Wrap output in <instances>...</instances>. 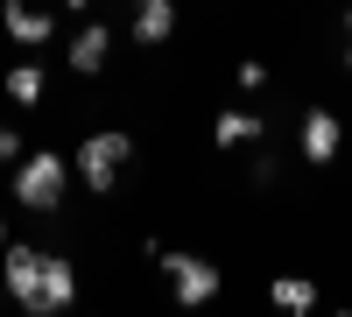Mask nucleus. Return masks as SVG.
Listing matches in <instances>:
<instances>
[{"label":"nucleus","mask_w":352,"mask_h":317,"mask_svg":"<svg viewBox=\"0 0 352 317\" xmlns=\"http://www.w3.org/2000/svg\"><path fill=\"white\" fill-rule=\"evenodd\" d=\"M64 197H71V155L28 149V155L14 162V205H21V212L56 219V212H64Z\"/></svg>","instance_id":"nucleus-1"},{"label":"nucleus","mask_w":352,"mask_h":317,"mask_svg":"<svg viewBox=\"0 0 352 317\" xmlns=\"http://www.w3.org/2000/svg\"><path fill=\"white\" fill-rule=\"evenodd\" d=\"M127 162H134V134H127V127H99V134H85V141H78V155H71L78 184L92 190V197H113V190H120Z\"/></svg>","instance_id":"nucleus-2"},{"label":"nucleus","mask_w":352,"mask_h":317,"mask_svg":"<svg viewBox=\"0 0 352 317\" xmlns=\"http://www.w3.org/2000/svg\"><path fill=\"white\" fill-rule=\"evenodd\" d=\"M345 155V113L338 106H303V120H296V162H310V169H331Z\"/></svg>","instance_id":"nucleus-3"},{"label":"nucleus","mask_w":352,"mask_h":317,"mask_svg":"<svg viewBox=\"0 0 352 317\" xmlns=\"http://www.w3.org/2000/svg\"><path fill=\"white\" fill-rule=\"evenodd\" d=\"M162 275H169V296L176 303H212L219 289H226V275L212 268V261H204V254H162Z\"/></svg>","instance_id":"nucleus-4"},{"label":"nucleus","mask_w":352,"mask_h":317,"mask_svg":"<svg viewBox=\"0 0 352 317\" xmlns=\"http://www.w3.org/2000/svg\"><path fill=\"white\" fill-rule=\"evenodd\" d=\"M0 275H8V296H14L28 317H43V247L14 240L8 254H0Z\"/></svg>","instance_id":"nucleus-5"},{"label":"nucleus","mask_w":352,"mask_h":317,"mask_svg":"<svg viewBox=\"0 0 352 317\" xmlns=\"http://www.w3.org/2000/svg\"><path fill=\"white\" fill-rule=\"evenodd\" d=\"M0 28H8V43H21V50L56 43V21L36 8V0H8V8H0Z\"/></svg>","instance_id":"nucleus-6"},{"label":"nucleus","mask_w":352,"mask_h":317,"mask_svg":"<svg viewBox=\"0 0 352 317\" xmlns=\"http://www.w3.org/2000/svg\"><path fill=\"white\" fill-rule=\"evenodd\" d=\"M169 36H176V0H134V8H127V43L155 50Z\"/></svg>","instance_id":"nucleus-7"},{"label":"nucleus","mask_w":352,"mask_h":317,"mask_svg":"<svg viewBox=\"0 0 352 317\" xmlns=\"http://www.w3.org/2000/svg\"><path fill=\"white\" fill-rule=\"evenodd\" d=\"M106 56H113V28H106V21H85L78 36L64 43V64H71L78 78H99V71H106Z\"/></svg>","instance_id":"nucleus-8"},{"label":"nucleus","mask_w":352,"mask_h":317,"mask_svg":"<svg viewBox=\"0 0 352 317\" xmlns=\"http://www.w3.org/2000/svg\"><path fill=\"white\" fill-rule=\"evenodd\" d=\"M261 134H268V120L261 113H247V106H226L219 120H212V141L232 155V149H261Z\"/></svg>","instance_id":"nucleus-9"},{"label":"nucleus","mask_w":352,"mask_h":317,"mask_svg":"<svg viewBox=\"0 0 352 317\" xmlns=\"http://www.w3.org/2000/svg\"><path fill=\"white\" fill-rule=\"evenodd\" d=\"M78 303V268L64 254H43V317H64Z\"/></svg>","instance_id":"nucleus-10"},{"label":"nucleus","mask_w":352,"mask_h":317,"mask_svg":"<svg viewBox=\"0 0 352 317\" xmlns=\"http://www.w3.org/2000/svg\"><path fill=\"white\" fill-rule=\"evenodd\" d=\"M268 296H275V310H296V317H303V310H317V282H310V275H275Z\"/></svg>","instance_id":"nucleus-11"},{"label":"nucleus","mask_w":352,"mask_h":317,"mask_svg":"<svg viewBox=\"0 0 352 317\" xmlns=\"http://www.w3.org/2000/svg\"><path fill=\"white\" fill-rule=\"evenodd\" d=\"M43 64H28V56H21V64H8V99L14 106H43Z\"/></svg>","instance_id":"nucleus-12"},{"label":"nucleus","mask_w":352,"mask_h":317,"mask_svg":"<svg viewBox=\"0 0 352 317\" xmlns=\"http://www.w3.org/2000/svg\"><path fill=\"white\" fill-rule=\"evenodd\" d=\"M21 155H28V141H21V127H14V120H0V169H14Z\"/></svg>","instance_id":"nucleus-13"},{"label":"nucleus","mask_w":352,"mask_h":317,"mask_svg":"<svg viewBox=\"0 0 352 317\" xmlns=\"http://www.w3.org/2000/svg\"><path fill=\"white\" fill-rule=\"evenodd\" d=\"M261 85H268V64H261V56H240V92H261Z\"/></svg>","instance_id":"nucleus-14"},{"label":"nucleus","mask_w":352,"mask_h":317,"mask_svg":"<svg viewBox=\"0 0 352 317\" xmlns=\"http://www.w3.org/2000/svg\"><path fill=\"white\" fill-rule=\"evenodd\" d=\"M345 71H352V14H345Z\"/></svg>","instance_id":"nucleus-15"},{"label":"nucleus","mask_w":352,"mask_h":317,"mask_svg":"<svg viewBox=\"0 0 352 317\" xmlns=\"http://www.w3.org/2000/svg\"><path fill=\"white\" fill-rule=\"evenodd\" d=\"M64 8H71V14H85V8H92V0H64Z\"/></svg>","instance_id":"nucleus-16"},{"label":"nucleus","mask_w":352,"mask_h":317,"mask_svg":"<svg viewBox=\"0 0 352 317\" xmlns=\"http://www.w3.org/2000/svg\"><path fill=\"white\" fill-rule=\"evenodd\" d=\"M0 303H8V275H0Z\"/></svg>","instance_id":"nucleus-17"},{"label":"nucleus","mask_w":352,"mask_h":317,"mask_svg":"<svg viewBox=\"0 0 352 317\" xmlns=\"http://www.w3.org/2000/svg\"><path fill=\"white\" fill-rule=\"evenodd\" d=\"M0 247H8V219H0Z\"/></svg>","instance_id":"nucleus-18"}]
</instances>
